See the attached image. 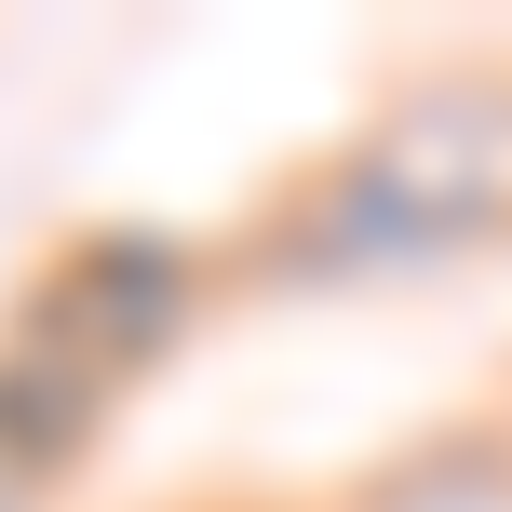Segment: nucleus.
Here are the masks:
<instances>
[{"label": "nucleus", "mask_w": 512, "mask_h": 512, "mask_svg": "<svg viewBox=\"0 0 512 512\" xmlns=\"http://www.w3.org/2000/svg\"><path fill=\"white\" fill-rule=\"evenodd\" d=\"M512 216V81H445V95L391 108L310 203L324 270H391V256L486 243Z\"/></svg>", "instance_id": "f257e3e1"}]
</instances>
